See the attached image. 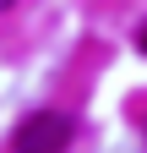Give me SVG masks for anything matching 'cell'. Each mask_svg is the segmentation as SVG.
Here are the masks:
<instances>
[{"mask_svg":"<svg viewBox=\"0 0 147 153\" xmlns=\"http://www.w3.org/2000/svg\"><path fill=\"white\" fill-rule=\"evenodd\" d=\"M71 142V120L60 109H33L11 137V153H65Z\"/></svg>","mask_w":147,"mask_h":153,"instance_id":"6da1fadb","label":"cell"},{"mask_svg":"<svg viewBox=\"0 0 147 153\" xmlns=\"http://www.w3.org/2000/svg\"><path fill=\"white\" fill-rule=\"evenodd\" d=\"M142 49H147V27H142Z\"/></svg>","mask_w":147,"mask_h":153,"instance_id":"7a4b0ae2","label":"cell"},{"mask_svg":"<svg viewBox=\"0 0 147 153\" xmlns=\"http://www.w3.org/2000/svg\"><path fill=\"white\" fill-rule=\"evenodd\" d=\"M0 6H11V0H0Z\"/></svg>","mask_w":147,"mask_h":153,"instance_id":"3957f363","label":"cell"}]
</instances>
